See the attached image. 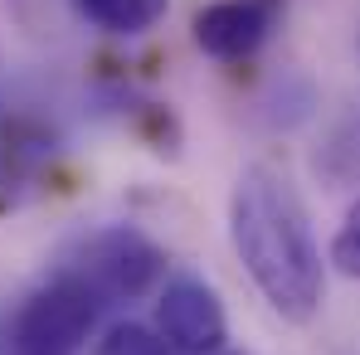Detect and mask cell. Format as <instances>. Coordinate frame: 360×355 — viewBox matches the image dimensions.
<instances>
[{
	"label": "cell",
	"instance_id": "2",
	"mask_svg": "<svg viewBox=\"0 0 360 355\" xmlns=\"http://www.w3.org/2000/svg\"><path fill=\"white\" fill-rule=\"evenodd\" d=\"M98 316H103V302L93 297V288L68 268H54V278H44L5 316L0 355H78Z\"/></svg>",
	"mask_w": 360,
	"mask_h": 355
},
{
	"label": "cell",
	"instance_id": "9",
	"mask_svg": "<svg viewBox=\"0 0 360 355\" xmlns=\"http://www.w3.org/2000/svg\"><path fill=\"white\" fill-rule=\"evenodd\" d=\"M219 355H224V351H219Z\"/></svg>",
	"mask_w": 360,
	"mask_h": 355
},
{
	"label": "cell",
	"instance_id": "6",
	"mask_svg": "<svg viewBox=\"0 0 360 355\" xmlns=\"http://www.w3.org/2000/svg\"><path fill=\"white\" fill-rule=\"evenodd\" d=\"M171 0H73V10L103 30V34H117V39H131V34H146L161 15H166Z\"/></svg>",
	"mask_w": 360,
	"mask_h": 355
},
{
	"label": "cell",
	"instance_id": "5",
	"mask_svg": "<svg viewBox=\"0 0 360 355\" xmlns=\"http://www.w3.org/2000/svg\"><path fill=\"white\" fill-rule=\"evenodd\" d=\"M283 10H288V0H210L190 25L195 49L219 63L253 59L268 44V34L278 30Z\"/></svg>",
	"mask_w": 360,
	"mask_h": 355
},
{
	"label": "cell",
	"instance_id": "8",
	"mask_svg": "<svg viewBox=\"0 0 360 355\" xmlns=\"http://www.w3.org/2000/svg\"><path fill=\"white\" fill-rule=\"evenodd\" d=\"M331 263H336L346 278L360 283V200L346 209L341 229H336V238H331Z\"/></svg>",
	"mask_w": 360,
	"mask_h": 355
},
{
	"label": "cell",
	"instance_id": "4",
	"mask_svg": "<svg viewBox=\"0 0 360 355\" xmlns=\"http://www.w3.org/2000/svg\"><path fill=\"white\" fill-rule=\"evenodd\" d=\"M156 331H161L166 351L219 355L224 341H229L224 302H219V292L210 283H200V278H171L161 302H156Z\"/></svg>",
	"mask_w": 360,
	"mask_h": 355
},
{
	"label": "cell",
	"instance_id": "1",
	"mask_svg": "<svg viewBox=\"0 0 360 355\" xmlns=\"http://www.w3.org/2000/svg\"><path fill=\"white\" fill-rule=\"evenodd\" d=\"M229 238H234L243 273L253 278V288L283 321L302 326L321 311V292H326L321 248H316L297 185L278 166H248L234 180Z\"/></svg>",
	"mask_w": 360,
	"mask_h": 355
},
{
	"label": "cell",
	"instance_id": "3",
	"mask_svg": "<svg viewBox=\"0 0 360 355\" xmlns=\"http://www.w3.org/2000/svg\"><path fill=\"white\" fill-rule=\"evenodd\" d=\"M63 268L73 278H83L103 306H112V302H131V297L146 292L166 273V253L141 229L112 224V229H98V234L83 238Z\"/></svg>",
	"mask_w": 360,
	"mask_h": 355
},
{
	"label": "cell",
	"instance_id": "7",
	"mask_svg": "<svg viewBox=\"0 0 360 355\" xmlns=\"http://www.w3.org/2000/svg\"><path fill=\"white\" fill-rule=\"evenodd\" d=\"M93 355H171V351H166V341H161L156 331H146V326H136V321H122V326H112V331L93 346Z\"/></svg>",
	"mask_w": 360,
	"mask_h": 355
}]
</instances>
